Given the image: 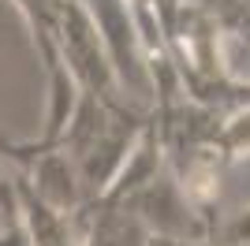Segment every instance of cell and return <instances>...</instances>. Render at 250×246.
<instances>
[{
	"label": "cell",
	"mask_w": 250,
	"mask_h": 246,
	"mask_svg": "<svg viewBox=\"0 0 250 246\" xmlns=\"http://www.w3.org/2000/svg\"><path fill=\"white\" fill-rule=\"evenodd\" d=\"M0 246H26V243H22V231H19V227L0 231Z\"/></svg>",
	"instance_id": "obj_2"
},
{
	"label": "cell",
	"mask_w": 250,
	"mask_h": 246,
	"mask_svg": "<svg viewBox=\"0 0 250 246\" xmlns=\"http://www.w3.org/2000/svg\"><path fill=\"white\" fill-rule=\"evenodd\" d=\"M243 4H247V8H250V0H243Z\"/></svg>",
	"instance_id": "obj_3"
},
{
	"label": "cell",
	"mask_w": 250,
	"mask_h": 246,
	"mask_svg": "<svg viewBox=\"0 0 250 246\" xmlns=\"http://www.w3.org/2000/svg\"><path fill=\"white\" fill-rule=\"evenodd\" d=\"M0 213L8 227H19V202H15V179H11V164L0 157Z\"/></svg>",
	"instance_id": "obj_1"
}]
</instances>
